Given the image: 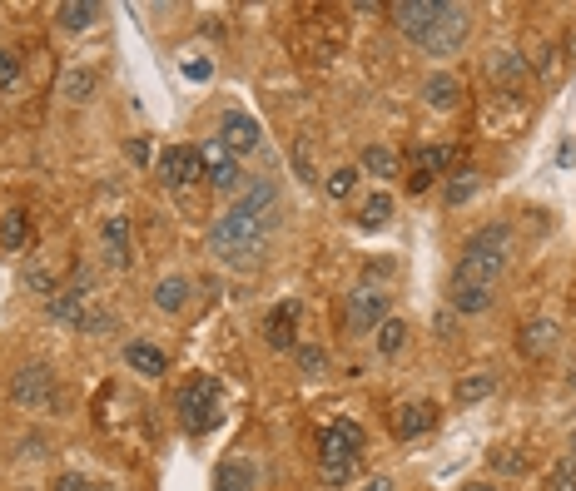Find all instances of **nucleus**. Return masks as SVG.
Wrapping results in <instances>:
<instances>
[{"mask_svg": "<svg viewBox=\"0 0 576 491\" xmlns=\"http://www.w3.org/2000/svg\"><path fill=\"white\" fill-rule=\"evenodd\" d=\"M353 184H358V169H333V174L323 179V194H328V199H348Z\"/></svg>", "mask_w": 576, "mask_h": 491, "instance_id": "32", "label": "nucleus"}, {"mask_svg": "<svg viewBox=\"0 0 576 491\" xmlns=\"http://www.w3.org/2000/svg\"><path fill=\"white\" fill-rule=\"evenodd\" d=\"M437 10H442V0H403V5H388V15L398 20V30H403L408 40H423V35H428Z\"/></svg>", "mask_w": 576, "mask_h": 491, "instance_id": "17", "label": "nucleus"}, {"mask_svg": "<svg viewBox=\"0 0 576 491\" xmlns=\"http://www.w3.org/2000/svg\"><path fill=\"white\" fill-rule=\"evenodd\" d=\"M358 491H398V482H393V477H373V482H363Z\"/></svg>", "mask_w": 576, "mask_h": 491, "instance_id": "40", "label": "nucleus"}, {"mask_svg": "<svg viewBox=\"0 0 576 491\" xmlns=\"http://www.w3.org/2000/svg\"><path fill=\"white\" fill-rule=\"evenodd\" d=\"M492 75H497V80H522V75H527V60H522V55H497Z\"/></svg>", "mask_w": 576, "mask_h": 491, "instance_id": "34", "label": "nucleus"}, {"mask_svg": "<svg viewBox=\"0 0 576 491\" xmlns=\"http://www.w3.org/2000/svg\"><path fill=\"white\" fill-rule=\"evenodd\" d=\"M25 239H30V219L20 214V209H10L5 219H0V248H25Z\"/></svg>", "mask_w": 576, "mask_h": 491, "instance_id": "30", "label": "nucleus"}, {"mask_svg": "<svg viewBox=\"0 0 576 491\" xmlns=\"http://www.w3.org/2000/svg\"><path fill=\"white\" fill-rule=\"evenodd\" d=\"M298 318H303V303H298V298H284L279 308H269V318H264V343H269L274 353L298 348Z\"/></svg>", "mask_w": 576, "mask_h": 491, "instance_id": "10", "label": "nucleus"}, {"mask_svg": "<svg viewBox=\"0 0 576 491\" xmlns=\"http://www.w3.org/2000/svg\"><path fill=\"white\" fill-rule=\"evenodd\" d=\"M562 467H572L576 472V437H572V447H567V462H562Z\"/></svg>", "mask_w": 576, "mask_h": 491, "instance_id": "44", "label": "nucleus"}, {"mask_svg": "<svg viewBox=\"0 0 576 491\" xmlns=\"http://www.w3.org/2000/svg\"><path fill=\"white\" fill-rule=\"evenodd\" d=\"M125 154H130V164H140V169H144V164H149V139H144V134H140V139H130V144H125Z\"/></svg>", "mask_w": 576, "mask_h": 491, "instance_id": "39", "label": "nucleus"}, {"mask_svg": "<svg viewBox=\"0 0 576 491\" xmlns=\"http://www.w3.org/2000/svg\"><path fill=\"white\" fill-rule=\"evenodd\" d=\"M184 303H189V278L169 273V278L154 283V308L159 313H184Z\"/></svg>", "mask_w": 576, "mask_h": 491, "instance_id": "23", "label": "nucleus"}, {"mask_svg": "<svg viewBox=\"0 0 576 491\" xmlns=\"http://www.w3.org/2000/svg\"><path fill=\"white\" fill-rule=\"evenodd\" d=\"M214 491H254V472H249L244 462H219Z\"/></svg>", "mask_w": 576, "mask_h": 491, "instance_id": "29", "label": "nucleus"}, {"mask_svg": "<svg viewBox=\"0 0 576 491\" xmlns=\"http://www.w3.org/2000/svg\"><path fill=\"white\" fill-rule=\"evenodd\" d=\"M492 467H497V472H507V477H522V472H527V462H522L517 452H497V457H492Z\"/></svg>", "mask_w": 576, "mask_h": 491, "instance_id": "36", "label": "nucleus"}, {"mask_svg": "<svg viewBox=\"0 0 576 491\" xmlns=\"http://www.w3.org/2000/svg\"><path fill=\"white\" fill-rule=\"evenodd\" d=\"M199 164H204V179H209L219 194H239L244 174H239V159L219 144V134H209V139L199 144Z\"/></svg>", "mask_w": 576, "mask_h": 491, "instance_id": "8", "label": "nucleus"}, {"mask_svg": "<svg viewBox=\"0 0 576 491\" xmlns=\"http://www.w3.org/2000/svg\"><path fill=\"white\" fill-rule=\"evenodd\" d=\"M557 348H562V328H557L552 318H532V323H522V333H517V353H522V358L542 363V358H552Z\"/></svg>", "mask_w": 576, "mask_h": 491, "instance_id": "12", "label": "nucleus"}, {"mask_svg": "<svg viewBox=\"0 0 576 491\" xmlns=\"http://www.w3.org/2000/svg\"><path fill=\"white\" fill-rule=\"evenodd\" d=\"M423 100H428L437 115L457 110V105H462V80H457V75H447V70H432L428 80H423Z\"/></svg>", "mask_w": 576, "mask_h": 491, "instance_id": "19", "label": "nucleus"}, {"mask_svg": "<svg viewBox=\"0 0 576 491\" xmlns=\"http://www.w3.org/2000/svg\"><path fill=\"white\" fill-rule=\"evenodd\" d=\"M358 174H373V179H398V154L388 144H368L358 154Z\"/></svg>", "mask_w": 576, "mask_h": 491, "instance_id": "22", "label": "nucleus"}, {"mask_svg": "<svg viewBox=\"0 0 576 491\" xmlns=\"http://www.w3.org/2000/svg\"><path fill=\"white\" fill-rule=\"evenodd\" d=\"M572 159H576V144H572V139H567V144L557 149V164H572Z\"/></svg>", "mask_w": 576, "mask_h": 491, "instance_id": "43", "label": "nucleus"}, {"mask_svg": "<svg viewBox=\"0 0 576 491\" xmlns=\"http://www.w3.org/2000/svg\"><path fill=\"white\" fill-rule=\"evenodd\" d=\"M467 30H472V10L467 5H447L442 0V10H437V20H432V30L418 40L428 55H452L462 40H467Z\"/></svg>", "mask_w": 576, "mask_h": 491, "instance_id": "5", "label": "nucleus"}, {"mask_svg": "<svg viewBox=\"0 0 576 491\" xmlns=\"http://www.w3.org/2000/svg\"><path fill=\"white\" fill-rule=\"evenodd\" d=\"M25 288H30V293H40V298L50 303V298L60 293V278H55V273H45V268H25Z\"/></svg>", "mask_w": 576, "mask_h": 491, "instance_id": "33", "label": "nucleus"}, {"mask_svg": "<svg viewBox=\"0 0 576 491\" xmlns=\"http://www.w3.org/2000/svg\"><path fill=\"white\" fill-rule=\"evenodd\" d=\"M55 372L45 368V363H30V368H20L10 377V402L15 407H30V412H45V407H55Z\"/></svg>", "mask_w": 576, "mask_h": 491, "instance_id": "6", "label": "nucleus"}, {"mask_svg": "<svg viewBox=\"0 0 576 491\" xmlns=\"http://www.w3.org/2000/svg\"><path fill=\"white\" fill-rule=\"evenodd\" d=\"M154 174L164 189H189L204 179V164H199V149L194 144H169L159 159H154Z\"/></svg>", "mask_w": 576, "mask_h": 491, "instance_id": "7", "label": "nucleus"}, {"mask_svg": "<svg viewBox=\"0 0 576 491\" xmlns=\"http://www.w3.org/2000/svg\"><path fill=\"white\" fill-rule=\"evenodd\" d=\"M507 253H512V229H507V224H487V229H477V234L462 244V258H457L447 288L497 293V278H502V268H507Z\"/></svg>", "mask_w": 576, "mask_h": 491, "instance_id": "1", "label": "nucleus"}, {"mask_svg": "<svg viewBox=\"0 0 576 491\" xmlns=\"http://www.w3.org/2000/svg\"><path fill=\"white\" fill-rule=\"evenodd\" d=\"M492 392H497V372H492V368L467 372V377H457V387H452V397H457L462 407H472V402H487Z\"/></svg>", "mask_w": 576, "mask_h": 491, "instance_id": "20", "label": "nucleus"}, {"mask_svg": "<svg viewBox=\"0 0 576 491\" xmlns=\"http://www.w3.org/2000/svg\"><path fill=\"white\" fill-rule=\"evenodd\" d=\"M477 189H482V174H477V169H457V174L447 179V209H462Z\"/></svg>", "mask_w": 576, "mask_h": 491, "instance_id": "28", "label": "nucleus"}, {"mask_svg": "<svg viewBox=\"0 0 576 491\" xmlns=\"http://www.w3.org/2000/svg\"><path fill=\"white\" fill-rule=\"evenodd\" d=\"M452 159H457L452 144H423V149H413V154H408V194L432 189V179H442Z\"/></svg>", "mask_w": 576, "mask_h": 491, "instance_id": "9", "label": "nucleus"}, {"mask_svg": "<svg viewBox=\"0 0 576 491\" xmlns=\"http://www.w3.org/2000/svg\"><path fill=\"white\" fill-rule=\"evenodd\" d=\"M432 427H437V407L432 402H403V407H393V437L398 442H418V437H428Z\"/></svg>", "mask_w": 576, "mask_h": 491, "instance_id": "16", "label": "nucleus"}, {"mask_svg": "<svg viewBox=\"0 0 576 491\" xmlns=\"http://www.w3.org/2000/svg\"><path fill=\"white\" fill-rule=\"evenodd\" d=\"M244 219H259L264 229H274V214H279V184L274 179H254L244 194H239V204H234Z\"/></svg>", "mask_w": 576, "mask_h": 491, "instance_id": "15", "label": "nucleus"}, {"mask_svg": "<svg viewBox=\"0 0 576 491\" xmlns=\"http://www.w3.org/2000/svg\"><path fill=\"white\" fill-rule=\"evenodd\" d=\"M179 417L189 432H209L219 422V382L214 377H194L189 387H179Z\"/></svg>", "mask_w": 576, "mask_h": 491, "instance_id": "4", "label": "nucleus"}, {"mask_svg": "<svg viewBox=\"0 0 576 491\" xmlns=\"http://www.w3.org/2000/svg\"><path fill=\"white\" fill-rule=\"evenodd\" d=\"M383 318H388V293L383 288H358L348 298V328L353 333H378Z\"/></svg>", "mask_w": 576, "mask_h": 491, "instance_id": "11", "label": "nucleus"}, {"mask_svg": "<svg viewBox=\"0 0 576 491\" xmlns=\"http://www.w3.org/2000/svg\"><path fill=\"white\" fill-rule=\"evenodd\" d=\"M373 343H378V353H383V358H398V353L408 348V318H393V313H388V318L378 323Z\"/></svg>", "mask_w": 576, "mask_h": 491, "instance_id": "25", "label": "nucleus"}, {"mask_svg": "<svg viewBox=\"0 0 576 491\" xmlns=\"http://www.w3.org/2000/svg\"><path fill=\"white\" fill-rule=\"evenodd\" d=\"M388 219H393V194H388V189H373L368 204L358 209V229L373 234V229H388Z\"/></svg>", "mask_w": 576, "mask_h": 491, "instance_id": "24", "label": "nucleus"}, {"mask_svg": "<svg viewBox=\"0 0 576 491\" xmlns=\"http://www.w3.org/2000/svg\"><path fill=\"white\" fill-rule=\"evenodd\" d=\"M572 387H576V372H572Z\"/></svg>", "mask_w": 576, "mask_h": 491, "instance_id": "46", "label": "nucleus"}, {"mask_svg": "<svg viewBox=\"0 0 576 491\" xmlns=\"http://www.w3.org/2000/svg\"><path fill=\"white\" fill-rule=\"evenodd\" d=\"M95 90H100V75H95L90 65H80V70H70V75H65V85H60V100H70V105H85Z\"/></svg>", "mask_w": 576, "mask_h": 491, "instance_id": "27", "label": "nucleus"}, {"mask_svg": "<svg viewBox=\"0 0 576 491\" xmlns=\"http://www.w3.org/2000/svg\"><path fill=\"white\" fill-rule=\"evenodd\" d=\"M125 363H130V372H140V377H164V372H169V358H164L154 343H125Z\"/></svg>", "mask_w": 576, "mask_h": 491, "instance_id": "21", "label": "nucleus"}, {"mask_svg": "<svg viewBox=\"0 0 576 491\" xmlns=\"http://www.w3.org/2000/svg\"><path fill=\"white\" fill-rule=\"evenodd\" d=\"M50 323H65V328H80L90 318V288H60L50 303H45Z\"/></svg>", "mask_w": 576, "mask_h": 491, "instance_id": "18", "label": "nucleus"}, {"mask_svg": "<svg viewBox=\"0 0 576 491\" xmlns=\"http://www.w3.org/2000/svg\"><path fill=\"white\" fill-rule=\"evenodd\" d=\"M363 447H368L363 422H353V417L328 422L323 437H318V477H323L328 487H348V482L358 477V457H363Z\"/></svg>", "mask_w": 576, "mask_h": 491, "instance_id": "2", "label": "nucleus"}, {"mask_svg": "<svg viewBox=\"0 0 576 491\" xmlns=\"http://www.w3.org/2000/svg\"><path fill=\"white\" fill-rule=\"evenodd\" d=\"M20 80V55L15 50H0V90H10Z\"/></svg>", "mask_w": 576, "mask_h": 491, "instance_id": "35", "label": "nucleus"}, {"mask_svg": "<svg viewBox=\"0 0 576 491\" xmlns=\"http://www.w3.org/2000/svg\"><path fill=\"white\" fill-rule=\"evenodd\" d=\"M184 75H189V80H204V75H209V65H199V60H189V65H184Z\"/></svg>", "mask_w": 576, "mask_h": 491, "instance_id": "42", "label": "nucleus"}, {"mask_svg": "<svg viewBox=\"0 0 576 491\" xmlns=\"http://www.w3.org/2000/svg\"><path fill=\"white\" fill-rule=\"evenodd\" d=\"M432 328H437L442 338H452V313H437V318H432Z\"/></svg>", "mask_w": 576, "mask_h": 491, "instance_id": "41", "label": "nucleus"}, {"mask_svg": "<svg viewBox=\"0 0 576 491\" xmlns=\"http://www.w3.org/2000/svg\"><path fill=\"white\" fill-rule=\"evenodd\" d=\"M50 491H90V477H80V472H60Z\"/></svg>", "mask_w": 576, "mask_h": 491, "instance_id": "38", "label": "nucleus"}, {"mask_svg": "<svg viewBox=\"0 0 576 491\" xmlns=\"http://www.w3.org/2000/svg\"><path fill=\"white\" fill-rule=\"evenodd\" d=\"M462 491H497V487H487V482H467Z\"/></svg>", "mask_w": 576, "mask_h": 491, "instance_id": "45", "label": "nucleus"}, {"mask_svg": "<svg viewBox=\"0 0 576 491\" xmlns=\"http://www.w3.org/2000/svg\"><path fill=\"white\" fill-rule=\"evenodd\" d=\"M55 20H60V30H90V25L100 20V5H90V0H65V5H55Z\"/></svg>", "mask_w": 576, "mask_h": 491, "instance_id": "26", "label": "nucleus"}, {"mask_svg": "<svg viewBox=\"0 0 576 491\" xmlns=\"http://www.w3.org/2000/svg\"><path fill=\"white\" fill-rule=\"evenodd\" d=\"M259 139H264V129L254 115H244V110H229L224 120H219V144L239 159V154H249V149H259Z\"/></svg>", "mask_w": 576, "mask_h": 491, "instance_id": "14", "label": "nucleus"}, {"mask_svg": "<svg viewBox=\"0 0 576 491\" xmlns=\"http://www.w3.org/2000/svg\"><path fill=\"white\" fill-rule=\"evenodd\" d=\"M264 224L259 219H244L239 209H229L224 219H214V229H209V253L224 263V268H234V273H249V268H259V258H264Z\"/></svg>", "mask_w": 576, "mask_h": 491, "instance_id": "3", "label": "nucleus"}, {"mask_svg": "<svg viewBox=\"0 0 576 491\" xmlns=\"http://www.w3.org/2000/svg\"><path fill=\"white\" fill-rule=\"evenodd\" d=\"M293 363H298L303 377H323V372H328V348H318V343H298V348H293Z\"/></svg>", "mask_w": 576, "mask_h": 491, "instance_id": "31", "label": "nucleus"}, {"mask_svg": "<svg viewBox=\"0 0 576 491\" xmlns=\"http://www.w3.org/2000/svg\"><path fill=\"white\" fill-rule=\"evenodd\" d=\"M100 258H105V268H115V273H125L130 263H135V244H130V219H105V229H100Z\"/></svg>", "mask_w": 576, "mask_h": 491, "instance_id": "13", "label": "nucleus"}, {"mask_svg": "<svg viewBox=\"0 0 576 491\" xmlns=\"http://www.w3.org/2000/svg\"><path fill=\"white\" fill-rule=\"evenodd\" d=\"M547 491H576V472H572V467H552V477H547Z\"/></svg>", "mask_w": 576, "mask_h": 491, "instance_id": "37", "label": "nucleus"}]
</instances>
